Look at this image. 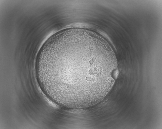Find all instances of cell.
<instances>
[{"label":"cell","mask_w":162,"mask_h":129,"mask_svg":"<svg viewBox=\"0 0 162 129\" xmlns=\"http://www.w3.org/2000/svg\"><path fill=\"white\" fill-rule=\"evenodd\" d=\"M39 66L52 98L60 105L72 107L99 102L111 88L118 71L114 51L106 42L79 34L55 40Z\"/></svg>","instance_id":"1"}]
</instances>
